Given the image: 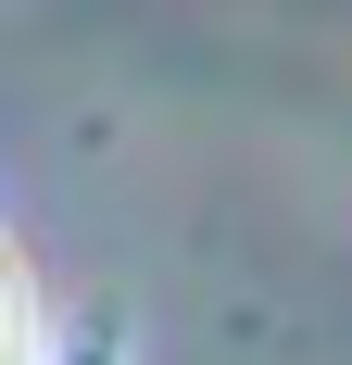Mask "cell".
<instances>
[{
    "instance_id": "1",
    "label": "cell",
    "mask_w": 352,
    "mask_h": 365,
    "mask_svg": "<svg viewBox=\"0 0 352 365\" xmlns=\"http://www.w3.org/2000/svg\"><path fill=\"white\" fill-rule=\"evenodd\" d=\"M0 365H51V340H38V290H26L13 252H0Z\"/></svg>"
}]
</instances>
